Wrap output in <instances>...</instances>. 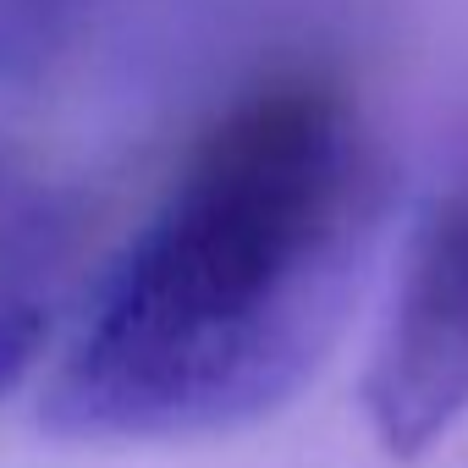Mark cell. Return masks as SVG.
Listing matches in <instances>:
<instances>
[{"label":"cell","instance_id":"obj_1","mask_svg":"<svg viewBox=\"0 0 468 468\" xmlns=\"http://www.w3.org/2000/svg\"><path fill=\"white\" fill-rule=\"evenodd\" d=\"M386 198V154L336 83L249 89L100 271L45 380V430L187 441L287 408L342 342Z\"/></svg>","mask_w":468,"mask_h":468},{"label":"cell","instance_id":"obj_2","mask_svg":"<svg viewBox=\"0 0 468 468\" xmlns=\"http://www.w3.org/2000/svg\"><path fill=\"white\" fill-rule=\"evenodd\" d=\"M364 413L397 457H419L468 413V187L424 209L402 254L364 375Z\"/></svg>","mask_w":468,"mask_h":468},{"label":"cell","instance_id":"obj_3","mask_svg":"<svg viewBox=\"0 0 468 468\" xmlns=\"http://www.w3.org/2000/svg\"><path fill=\"white\" fill-rule=\"evenodd\" d=\"M61 231H67V220H61L56 193H50L45 182L23 176L17 165L0 160V303H6V298H23L17 282H23L34 265L56 260Z\"/></svg>","mask_w":468,"mask_h":468},{"label":"cell","instance_id":"obj_4","mask_svg":"<svg viewBox=\"0 0 468 468\" xmlns=\"http://www.w3.org/2000/svg\"><path fill=\"white\" fill-rule=\"evenodd\" d=\"M45 347V309L34 298H6L0 303V397H6Z\"/></svg>","mask_w":468,"mask_h":468}]
</instances>
